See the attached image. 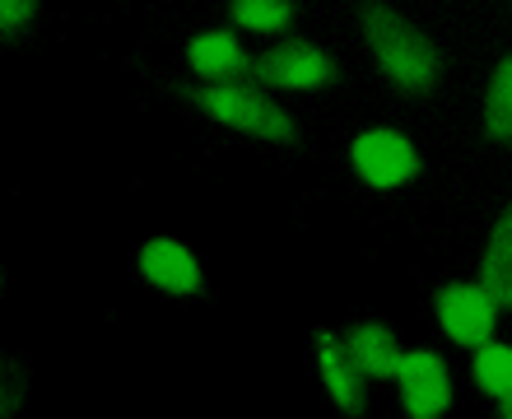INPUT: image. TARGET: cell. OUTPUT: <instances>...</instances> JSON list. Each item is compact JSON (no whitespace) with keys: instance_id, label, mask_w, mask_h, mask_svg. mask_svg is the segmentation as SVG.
Returning <instances> with one entry per match:
<instances>
[{"instance_id":"1","label":"cell","mask_w":512,"mask_h":419,"mask_svg":"<svg viewBox=\"0 0 512 419\" xmlns=\"http://www.w3.org/2000/svg\"><path fill=\"white\" fill-rule=\"evenodd\" d=\"M359 24L364 38L378 56L382 75H387L405 98H429L447 70V56L433 38H424L405 14H396L387 0H359Z\"/></svg>"},{"instance_id":"2","label":"cell","mask_w":512,"mask_h":419,"mask_svg":"<svg viewBox=\"0 0 512 419\" xmlns=\"http://www.w3.org/2000/svg\"><path fill=\"white\" fill-rule=\"evenodd\" d=\"M177 98H187L191 108H201L205 117H215L219 126H233L252 140H270V145L298 149V122L266 94V84L243 80V84H173Z\"/></svg>"},{"instance_id":"3","label":"cell","mask_w":512,"mask_h":419,"mask_svg":"<svg viewBox=\"0 0 512 419\" xmlns=\"http://www.w3.org/2000/svg\"><path fill=\"white\" fill-rule=\"evenodd\" d=\"M345 80L336 56H326L308 38H284L266 56H256V84L266 89H331Z\"/></svg>"},{"instance_id":"4","label":"cell","mask_w":512,"mask_h":419,"mask_svg":"<svg viewBox=\"0 0 512 419\" xmlns=\"http://www.w3.org/2000/svg\"><path fill=\"white\" fill-rule=\"evenodd\" d=\"M350 159H354V173L378 191H391V187H401V182H415V177L424 173L419 149L410 145L401 131H391V126L364 131V136L354 140Z\"/></svg>"},{"instance_id":"5","label":"cell","mask_w":512,"mask_h":419,"mask_svg":"<svg viewBox=\"0 0 512 419\" xmlns=\"http://www.w3.org/2000/svg\"><path fill=\"white\" fill-rule=\"evenodd\" d=\"M433 308H438V322H443V331L457 345H466V350H480V345H489L494 340V312H499V303L485 294V284H443L438 294H433Z\"/></svg>"},{"instance_id":"6","label":"cell","mask_w":512,"mask_h":419,"mask_svg":"<svg viewBox=\"0 0 512 419\" xmlns=\"http://www.w3.org/2000/svg\"><path fill=\"white\" fill-rule=\"evenodd\" d=\"M396 382H401V401L410 410V419H438L452 406V373H447L443 354H433V350L405 354Z\"/></svg>"},{"instance_id":"7","label":"cell","mask_w":512,"mask_h":419,"mask_svg":"<svg viewBox=\"0 0 512 419\" xmlns=\"http://www.w3.org/2000/svg\"><path fill=\"white\" fill-rule=\"evenodd\" d=\"M317 345H322V382H326V392H331V401L340 406L345 419H364L368 415V373L350 359L345 336L317 331Z\"/></svg>"},{"instance_id":"8","label":"cell","mask_w":512,"mask_h":419,"mask_svg":"<svg viewBox=\"0 0 512 419\" xmlns=\"http://www.w3.org/2000/svg\"><path fill=\"white\" fill-rule=\"evenodd\" d=\"M187 61H191V70H196L205 84H243V80H256V56L243 52V42L233 38L229 28H215V33L191 38L187 42Z\"/></svg>"},{"instance_id":"9","label":"cell","mask_w":512,"mask_h":419,"mask_svg":"<svg viewBox=\"0 0 512 419\" xmlns=\"http://www.w3.org/2000/svg\"><path fill=\"white\" fill-rule=\"evenodd\" d=\"M140 275H145L149 284H159L163 294H187V298L205 294L196 257H191L182 243H173V238H149V243L140 247Z\"/></svg>"},{"instance_id":"10","label":"cell","mask_w":512,"mask_h":419,"mask_svg":"<svg viewBox=\"0 0 512 419\" xmlns=\"http://www.w3.org/2000/svg\"><path fill=\"white\" fill-rule=\"evenodd\" d=\"M345 350H350V359L364 368L373 382L401 378L405 354H401L396 336H391L382 322H359V326H350V331H345Z\"/></svg>"},{"instance_id":"11","label":"cell","mask_w":512,"mask_h":419,"mask_svg":"<svg viewBox=\"0 0 512 419\" xmlns=\"http://www.w3.org/2000/svg\"><path fill=\"white\" fill-rule=\"evenodd\" d=\"M480 284L503 312H512V201L489 233V247L480 257Z\"/></svg>"},{"instance_id":"12","label":"cell","mask_w":512,"mask_h":419,"mask_svg":"<svg viewBox=\"0 0 512 419\" xmlns=\"http://www.w3.org/2000/svg\"><path fill=\"white\" fill-rule=\"evenodd\" d=\"M485 136L494 145L512 149V52L499 61L494 80H489V98H485Z\"/></svg>"},{"instance_id":"13","label":"cell","mask_w":512,"mask_h":419,"mask_svg":"<svg viewBox=\"0 0 512 419\" xmlns=\"http://www.w3.org/2000/svg\"><path fill=\"white\" fill-rule=\"evenodd\" d=\"M298 0H229V19L252 33H284L294 24Z\"/></svg>"},{"instance_id":"14","label":"cell","mask_w":512,"mask_h":419,"mask_svg":"<svg viewBox=\"0 0 512 419\" xmlns=\"http://www.w3.org/2000/svg\"><path fill=\"white\" fill-rule=\"evenodd\" d=\"M471 373H475V387H485L489 396H512V350L508 345H480L475 350V364H471Z\"/></svg>"},{"instance_id":"15","label":"cell","mask_w":512,"mask_h":419,"mask_svg":"<svg viewBox=\"0 0 512 419\" xmlns=\"http://www.w3.org/2000/svg\"><path fill=\"white\" fill-rule=\"evenodd\" d=\"M24 392H28L24 364H19V359H0V419H14V415H19V406H24Z\"/></svg>"},{"instance_id":"16","label":"cell","mask_w":512,"mask_h":419,"mask_svg":"<svg viewBox=\"0 0 512 419\" xmlns=\"http://www.w3.org/2000/svg\"><path fill=\"white\" fill-rule=\"evenodd\" d=\"M38 5L42 0H0V38L10 42H19L28 33V24L38 19Z\"/></svg>"},{"instance_id":"17","label":"cell","mask_w":512,"mask_h":419,"mask_svg":"<svg viewBox=\"0 0 512 419\" xmlns=\"http://www.w3.org/2000/svg\"><path fill=\"white\" fill-rule=\"evenodd\" d=\"M499 419H512V396H503L499 401Z\"/></svg>"}]
</instances>
